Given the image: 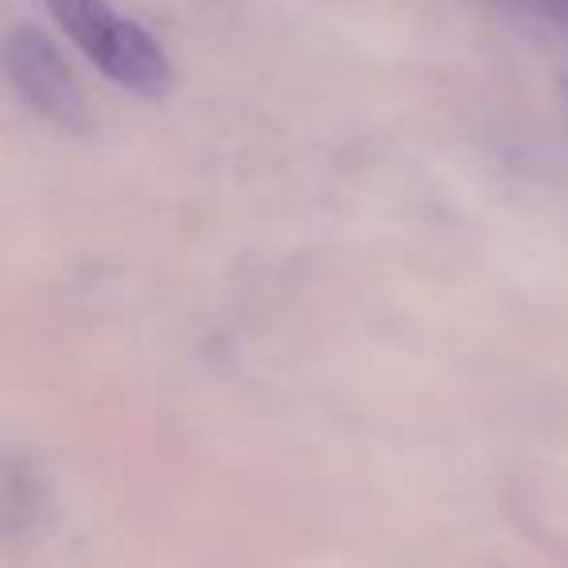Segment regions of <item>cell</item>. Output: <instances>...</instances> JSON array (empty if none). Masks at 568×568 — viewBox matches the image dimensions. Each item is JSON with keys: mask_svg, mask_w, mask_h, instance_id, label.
<instances>
[{"mask_svg": "<svg viewBox=\"0 0 568 568\" xmlns=\"http://www.w3.org/2000/svg\"><path fill=\"white\" fill-rule=\"evenodd\" d=\"M4 74L28 110L59 129H87L90 105L79 79L40 28H12L4 40Z\"/></svg>", "mask_w": 568, "mask_h": 568, "instance_id": "cell-2", "label": "cell"}, {"mask_svg": "<svg viewBox=\"0 0 568 568\" xmlns=\"http://www.w3.org/2000/svg\"><path fill=\"white\" fill-rule=\"evenodd\" d=\"M498 4H510V9L526 12V17H537L545 24L568 32V0H498Z\"/></svg>", "mask_w": 568, "mask_h": 568, "instance_id": "cell-3", "label": "cell"}, {"mask_svg": "<svg viewBox=\"0 0 568 568\" xmlns=\"http://www.w3.org/2000/svg\"><path fill=\"white\" fill-rule=\"evenodd\" d=\"M565 98H568V79H565Z\"/></svg>", "mask_w": 568, "mask_h": 568, "instance_id": "cell-4", "label": "cell"}, {"mask_svg": "<svg viewBox=\"0 0 568 568\" xmlns=\"http://www.w3.org/2000/svg\"><path fill=\"white\" fill-rule=\"evenodd\" d=\"M43 4L74 40V48L121 90H133L141 98H164L172 90V59L141 20L118 17L105 0H43Z\"/></svg>", "mask_w": 568, "mask_h": 568, "instance_id": "cell-1", "label": "cell"}]
</instances>
